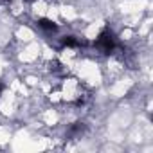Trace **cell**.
Instances as JSON below:
<instances>
[{
    "mask_svg": "<svg viewBox=\"0 0 153 153\" xmlns=\"http://www.w3.org/2000/svg\"><path fill=\"white\" fill-rule=\"evenodd\" d=\"M96 47H97L101 52L110 54V52L115 49V40H114V34H112L110 31H103V33L99 34L97 42H96Z\"/></svg>",
    "mask_w": 153,
    "mask_h": 153,
    "instance_id": "1",
    "label": "cell"
},
{
    "mask_svg": "<svg viewBox=\"0 0 153 153\" xmlns=\"http://www.w3.org/2000/svg\"><path fill=\"white\" fill-rule=\"evenodd\" d=\"M36 24H38L43 31H47V33H56V31H58V25H56L52 20H49V18H40Z\"/></svg>",
    "mask_w": 153,
    "mask_h": 153,
    "instance_id": "2",
    "label": "cell"
},
{
    "mask_svg": "<svg viewBox=\"0 0 153 153\" xmlns=\"http://www.w3.org/2000/svg\"><path fill=\"white\" fill-rule=\"evenodd\" d=\"M70 137H81L83 133H85V124L83 123H76V124H72V128H70Z\"/></svg>",
    "mask_w": 153,
    "mask_h": 153,
    "instance_id": "3",
    "label": "cell"
},
{
    "mask_svg": "<svg viewBox=\"0 0 153 153\" xmlns=\"http://www.w3.org/2000/svg\"><path fill=\"white\" fill-rule=\"evenodd\" d=\"M61 43H63L65 47H78V45H79V42L76 40V38H72V36H67V38H63V40H61Z\"/></svg>",
    "mask_w": 153,
    "mask_h": 153,
    "instance_id": "4",
    "label": "cell"
},
{
    "mask_svg": "<svg viewBox=\"0 0 153 153\" xmlns=\"http://www.w3.org/2000/svg\"><path fill=\"white\" fill-rule=\"evenodd\" d=\"M2 90H4V85H2V83H0V94H2Z\"/></svg>",
    "mask_w": 153,
    "mask_h": 153,
    "instance_id": "5",
    "label": "cell"
},
{
    "mask_svg": "<svg viewBox=\"0 0 153 153\" xmlns=\"http://www.w3.org/2000/svg\"><path fill=\"white\" fill-rule=\"evenodd\" d=\"M27 2H31V0H27Z\"/></svg>",
    "mask_w": 153,
    "mask_h": 153,
    "instance_id": "6",
    "label": "cell"
}]
</instances>
